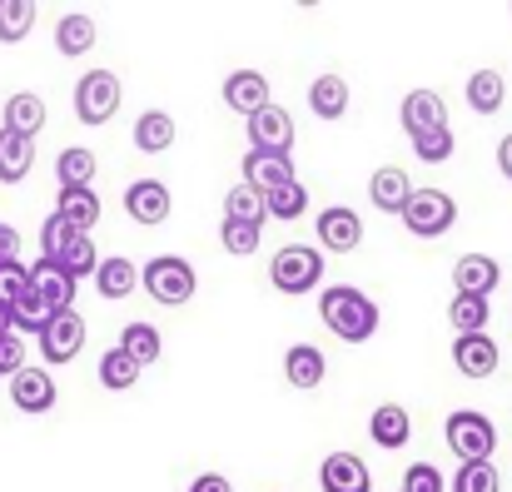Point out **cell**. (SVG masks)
<instances>
[{"mask_svg":"<svg viewBox=\"0 0 512 492\" xmlns=\"http://www.w3.org/2000/svg\"><path fill=\"white\" fill-rule=\"evenodd\" d=\"M443 438H448L453 458H463V463H493L498 428H493V418H488V413H478V408H458V413H448Z\"/></svg>","mask_w":512,"mask_h":492,"instance_id":"cell-2","label":"cell"},{"mask_svg":"<svg viewBox=\"0 0 512 492\" xmlns=\"http://www.w3.org/2000/svg\"><path fill=\"white\" fill-rule=\"evenodd\" d=\"M498 169H503V179H512V135L498 140Z\"/></svg>","mask_w":512,"mask_h":492,"instance_id":"cell-47","label":"cell"},{"mask_svg":"<svg viewBox=\"0 0 512 492\" xmlns=\"http://www.w3.org/2000/svg\"><path fill=\"white\" fill-rule=\"evenodd\" d=\"M95 169H100L95 150L75 145V150H60V160H55V179H60V189H90Z\"/></svg>","mask_w":512,"mask_h":492,"instance_id":"cell-29","label":"cell"},{"mask_svg":"<svg viewBox=\"0 0 512 492\" xmlns=\"http://www.w3.org/2000/svg\"><path fill=\"white\" fill-rule=\"evenodd\" d=\"M5 333H15V324H10V309L0 304V338H5Z\"/></svg>","mask_w":512,"mask_h":492,"instance_id":"cell-48","label":"cell"},{"mask_svg":"<svg viewBox=\"0 0 512 492\" xmlns=\"http://www.w3.org/2000/svg\"><path fill=\"white\" fill-rule=\"evenodd\" d=\"M448 492H498V468L493 463H463Z\"/></svg>","mask_w":512,"mask_h":492,"instance_id":"cell-41","label":"cell"},{"mask_svg":"<svg viewBox=\"0 0 512 492\" xmlns=\"http://www.w3.org/2000/svg\"><path fill=\"white\" fill-rule=\"evenodd\" d=\"M503 100H508L503 70H473V75H468V105H473L478 115H498Z\"/></svg>","mask_w":512,"mask_h":492,"instance_id":"cell-27","label":"cell"},{"mask_svg":"<svg viewBox=\"0 0 512 492\" xmlns=\"http://www.w3.org/2000/svg\"><path fill=\"white\" fill-rule=\"evenodd\" d=\"M140 363L130 358V353H120V348H110L105 358H100V383L110 388V393H125V388H135L140 383Z\"/></svg>","mask_w":512,"mask_h":492,"instance_id":"cell-34","label":"cell"},{"mask_svg":"<svg viewBox=\"0 0 512 492\" xmlns=\"http://www.w3.org/2000/svg\"><path fill=\"white\" fill-rule=\"evenodd\" d=\"M408 194H413V179H408L398 164L373 169V179H368V199H373V209H383V214H403Z\"/></svg>","mask_w":512,"mask_h":492,"instance_id":"cell-18","label":"cell"},{"mask_svg":"<svg viewBox=\"0 0 512 492\" xmlns=\"http://www.w3.org/2000/svg\"><path fill=\"white\" fill-rule=\"evenodd\" d=\"M368 433H373L378 448L398 453V448H408V438H413V418H408V408H398V403H378L373 418H368Z\"/></svg>","mask_w":512,"mask_h":492,"instance_id":"cell-19","label":"cell"},{"mask_svg":"<svg viewBox=\"0 0 512 492\" xmlns=\"http://www.w3.org/2000/svg\"><path fill=\"white\" fill-rule=\"evenodd\" d=\"M304 209H309V189H304V179H289V184H279V189L264 194V214H269V219H299Z\"/></svg>","mask_w":512,"mask_h":492,"instance_id":"cell-33","label":"cell"},{"mask_svg":"<svg viewBox=\"0 0 512 492\" xmlns=\"http://www.w3.org/2000/svg\"><path fill=\"white\" fill-rule=\"evenodd\" d=\"M140 284L150 289V299H160V304H189L194 299V289H199V279H194V269H189V259H179V254H160V259H150L145 269H140Z\"/></svg>","mask_w":512,"mask_h":492,"instance_id":"cell-6","label":"cell"},{"mask_svg":"<svg viewBox=\"0 0 512 492\" xmlns=\"http://www.w3.org/2000/svg\"><path fill=\"white\" fill-rule=\"evenodd\" d=\"M309 110L319 120H343L348 115V80L343 75H319L309 85Z\"/></svg>","mask_w":512,"mask_h":492,"instance_id":"cell-26","label":"cell"},{"mask_svg":"<svg viewBox=\"0 0 512 492\" xmlns=\"http://www.w3.org/2000/svg\"><path fill=\"white\" fill-rule=\"evenodd\" d=\"M498 363H503L498 338H488V333H458L453 338V368L463 378H493Z\"/></svg>","mask_w":512,"mask_h":492,"instance_id":"cell-8","label":"cell"},{"mask_svg":"<svg viewBox=\"0 0 512 492\" xmlns=\"http://www.w3.org/2000/svg\"><path fill=\"white\" fill-rule=\"evenodd\" d=\"M398 492H448V483H443V473H438L433 463H413V468L403 473V488Z\"/></svg>","mask_w":512,"mask_h":492,"instance_id":"cell-43","label":"cell"},{"mask_svg":"<svg viewBox=\"0 0 512 492\" xmlns=\"http://www.w3.org/2000/svg\"><path fill=\"white\" fill-rule=\"evenodd\" d=\"M30 299V269L15 259V264H0V304L5 309H15V304H25Z\"/></svg>","mask_w":512,"mask_h":492,"instance_id":"cell-39","label":"cell"},{"mask_svg":"<svg viewBox=\"0 0 512 492\" xmlns=\"http://www.w3.org/2000/svg\"><path fill=\"white\" fill-rule=\"evenodd\" d=\"M398 219H403L408 234H418V239H443V234L458 224V204H453V194H443V189H413Z\"/></svg>","mask_w":512,"mask_h":492,"instance_id":"cell-4","label":"cell"},{"mask_svg":"<svg viewBox=\"0 0 512 492\" xmlns=\"http://www.w3.org/2000/svg\"><path fill=\"white\" fill-rule=\"evenodd\" d=\"M55 219H65L75 234H90V229L100 224V194H95V189H60Z\"/></svg>","mask_w":512,"mask_h":492,"instance_id":"cell-21","label":"cell"},{"mask_svg":"<svg viewBox=\"0 0 512 492\" xmlns=\"http://www.w3.org/2000/svg\"><path fill=\"white\" fill-rule=\"evenodd\" d=\"M249 140H254L259 155H284L289 160V150H294V115L269 100L259 115H249Z\"/></svg>","mask_w":512,"mask_h":492,"instance_id":"cell-7","label":"cell"},{"mask_svg":"<svg viewBox=\"0 0 512 492\" xmlns=\"http://www.w3.org/2000/svg\"><path fill=\"white\" fill-rule=\"evenodd\" d=\"M170 209H174L170 184H160V179H135V184L125 189V214H130L135 224H145V229L165 224Z\"/></svg>","mask_w":512,"mask_h":492,"instance_id":"cell-10","label":"cell"},{"mask_svg":"<svg viewBox=\"0 0 512 492\" xmlns=\"http://www.w3.org/2000/svg\"><path fill=\"white\" fill-rule=\"evenodd\" d=\"M120 100H125L120 75L90 70V75H80V85H75V120H80V125H110V120L120 115Z\"/></svg>","mask_w":512,"mask_h":492,"instance_id":"cell-5","label":"cell"},{"mask_svg":"<svg viewBox=\"0 0 512 492\" xmlns=\"http://www.w3.org/2000/svg\"><path fill=\"white\" fill-rule=\"evenodd\" d=\"M15 259H20V229L0 224V264H15Z\"/></svg>","mask_w":512,"mask_h":492,"instance_id":"cell-45","label":"cell"},{"mask_svg":"<svg viewBox=\"0 0 512 492\" xmlns=\"http://www.w3.org/2000/svg\"><path fill=\"white\" fill-rule=\"evenodd\" d=\"M189 492H234L229 488V478H219V473H204V478H194Z\"/></svg>","mask_w":512,"mask_h":492,"instance_id":"cell-46","label":"cell"},{"mask_svg":"<svg viewBox=\"0 0 512 492\" xmlns=\"http://www.w3.org/2000/svg\"><path fill=\"white\" fill-rule=\"evenodd\" d=\"M55 378H50V368H20L15 378H10V403L20 408V413H30V418H40V413H50L55 408Z\"/></svg>","mask_w":512,"mask_h":492,"instance_id":"cell-9","label":"cell"},{"mask_svg":"<svg viewBox=\"0 0 512 492\" xmlns=\"http://www.w3.org/2000/svg\"><path fill=\"white\" fill-rule=\"evenodd\" d=\"M453 150H458L453 130H433V135H418V140H413V155H418L423 164H448L453 160Z\"/></svg>","mask_w":512,"mask_h":492,"instance_id":"cell-40","label":"cell"},{"mask_svg":"<svg viewBox=\"0 0 512 492\" xmlns=\"http://www.w3.org/2000/svg\"><path fill=\"white\" fill-rule=\"evenodd\" d=\"M224 219L264 224V219H269V214H264V194H259V189H249V184H234V189L224 194Z\"/></svg>","mask_w":512,"mask_h":492,"instance_id":"cell-35","label":"cell"},{"mask_svg":"<svg viewBox=\"0 0 512 492\" xmlns=\"http://www.w3.org/2000/svg\"><path fill=\"white\" fill-rule=\"evenodd\" d=\"M508 10H512V5H508Z\"/></svg>","mask_w":512,"mask_h":492,"instance_id":"cell-49","label":"cell"},{"mask_svg":"<svg viewBox=\"0 0 512 492\" xmlns=\"http://www.w3.org/2000/svg\"><path fill=\"white\" fill-rule=\"evenodd\" d=\"M448 324L458 328V333H488V299L458 294V299L448 304Z\"/></svg>","mask_w":512,"mask_h":492,"instance_id":"cell-37","label":"cell"},{"mask_svg":"<svg viewBox=\"0 0 512 492\" xmlns=\"http://www.w3.org/2000/svg\"><path fill=\"white\" fill-rule=\"evenodd\" d=\"M284 378H289L294 388H319V383L329 378V358H324L314 343H294V348L284 353Z\"/></svg>","mask_w":512,"mask_h":492,"instance_id":"cell-22","label":"cell"},{"mask_svg":"<svg viewBox=\"0 0 512 492\" xmlns=\"http://www.w3.org/2000/svg\"><path fill=\"white\" fill-rule=\"evenodd\" d=\"M55 264H60V269L80 284V279H95V269H100V249H95V239H90V234H75Z\"/></svg>","mask_w":512,"mask_h":492,"instance_id":"cell-32","label":"cell"},{"mask_svg":"<svg viewBox=\"0 0 512 492\" xmlns=\"http://www.w3.org/2000/svg\"><path fill=\"white\" fill-rule=\"evenodd\" d=\"M120 353H130L140 368H150L155 358H160V348H165V338H160V328L155 324H125V333H120V343H115Z\"/></svg>","mask_w":512,"mask_h":492,"instance_id":"cell-31","label":"cell"},{"mask_svg":"<svg viewBox=\"0 0 512 492\" xmlns=\"http://www.w3.org/2000/svg\"><path fill=\"white\" fill-rule=\"evenodd\" d=\"M289 179H294V164L284 160V155H259V150L244 155V184H249V189L269 194V189H279V184H289Z\"/></svg>","mask_w":512,"mask_h":492,"instance_id":"cell-24","label":"cell"},{"mask_svg":"<svg viewBox=\"0 0 512 492\" xmlns=\"http://www.w3.org/2000/svg\"><path fill=\"white\" fill-rule=\"evenodd\" d=\"M314 229H319V249H329V254H353L363 244V219L353 209H343V204H329L314 219Z\"/></svg>","mask_w":512,"mask_h":492,"instance_id":"cell-12","label":"cell"},{"mask_svg":"<svg viewBox=\"0 0 512 492\" xmlns=\"http://www.w3.org/2000/svg\"><path fill=\"white\" fill-rule=\"evenodd\" d=\"M498 279H503V269H498V259H488V254H463V259L453 264V289L468 294V299H488V294L498 289Z\"/></svg>","mask_w":512,"mask_h":492,"instance_id":"cell-15","label":"cell"},{"mask_svg":"<svg viewBox=\"0 0 512 492\" xmlns=\"http://www.w3.org/2000/svg\"><path fill=\"white\" fill-rule=\"evenodd\" d=\"M174 135H179V130H174V120L165 110H145V115L135 120V145H140L145 155H165L174 145Z\"/></svg>","mask_w":512,"mask_h":492,"instance_id":"cell-30","label":"cell"},{"mask_svg":"<svg viewBox=\"0 0 512 492\" xmlns=\"http://www.w3.org/2000/svg\"><path fill=\"white\" fill-rule=\"evenodd\" d=\"M403 130L418 140V135H433V130H448V105L438 100V90H413L403 100Z\"/></svg>","mask_w":512,"mask_h":492,"instance_id":"cell-17","label":"cell"},{"mask_svg":"<svg viewBox=\"0 0 512 492\" xmlns=\"http://www.w3.org/2000/svg\"><path fill=\"white\" fill-rule=\"evenodd\" d=\"M35 164V140H20L10 130H0V184H20Z\"/></svg>","mask_w":512,"mask_h":492,"instance_id":"cell-28","label":"cell"},{"mask_svg":"<svg viewBox=\"0 0 512 492\" xmlns=\"http://www.w3.org/2000/svg\"><path fill=\"white\" fill-rule=\"evenodd\" d=\"M319 319L343 343H368L378 333V304L363 289H353V284H329L319 294Z\"/></svg>","mask_w":512,"mask_h":492,"instance_id":"cell-1","label":"cell"},{"mask_svg":"<svg viewBox=\"0 0 512 492\" xmlns=\"http://www.w3.org/2000/svg\"><path fill=\"white\" fill-rule=\"evenodd\" d=\"M30 294L45 299L55 314L75 309V279H70L60 264H50V259H35V264H30Z\"/></svg>","mask_w":512,"mask_h":492,"instance_id":"cell-14","label":"cell"},{"mask_svg":"<svg viewBox=\"0 0 512 492\" xmlns=\"http://www.w3.org/2000/svg\"><path fill=\"white\" fill-rule=\"evenodd\" d=\"M135 284H140V269H135L130 259H120V254L100 259V269H95V289H100V299H130Z\"/></svg>","mask_w":512,"mask_h":492,"instance_id":"cell-25","label":"cell"},{"mask_svg":"<svg viewBox=\"0 0 512 492\" xmlns=\"http://www.w3.org/2000/svg\"><path fill=\"white\" fill-rule=\"evenodd\" d=\"M0 130H10V135H20V140H35V135L45 130V100L30 95V90L10 95V100H5V125H0Z\"/></svg>","mask_w":512,"mask_h":492,"instance_id":"cell-20","label":"cell"},{"mask_svg":"<svg viewBox=\"0 0 512 492\" xmlns=\"http://www.w3.org/2000/svg\"><path fill=\"white\" fill-rule=\"evenodd\" d=\"M70 239H75V229H70L65 219H55V214H50V219L40 224V259H50V264H55V259L65 254V244H70Z\"/></svg>","mask_w":512,"mask_h":492,"instance_id":"cell-42","label":"cell"},{"mask_svg":"<svg viewBox=\"0 0 512 492\" xmlns=\"http://www.w3.org/2000/svg\"><path fill=\"white\" fill-rule=\"evenodd\" d=\"M224 105L234 110V115H259L264 105H269V80L259 75V70H234L229 80H224Z\"/></svg>","mask_w":512,"mask_h":492,"instance_id":"cell-16","label":"cell"},{"mask_svg":"<svg viewBox=\"0 0 512 492\" xmlns=\"http://www.w3.org/2000/svg\"><path fill=\"white\" fill-rule=\"evenodd\" d=\"M319 488L324 492H373V473L358 453H329L319 468Z\"/></svg>","mask_w":512,"mask_h":492,"instance_id":"cell-13","label":"cell"},{"mask_svg":"<svg viewBox=\"0 0 512 492\" xmlns=\"http://www.w3.org/2000/svg\"><path fill=\"white\" fill-rule=\"evenodd\" d=\"M324 249H309V244H284L274 259H269V279L279 294H309L324 284Z\"/></svg>","mask_w":512,"mask_h":492,"instance_id":"cell-3","label":"cell"},{"mask_svg":"<svg viewBox=\"0 0 512 492\" xmlns=\"http://www.w3.org/2000/svg\"><path fill=\"white\" fill-rule=\"evenodd\" d=\"M80 348H85V319H80L75 309L55 314V319L45 324V333H40L45 363H70V358H80Z\"/></svg>","mask_w":512,"mask_h":492,"instance_id":"cell-11","label":"cell"},{"mask_svg":"<svg viewBox=\"0 0 512 492\" xmlns=\"http://www.w3.org/2000/svg\"><path fill=\"white\" fill-rule=\"evenodd\" d=\"M55 50L60 55H90L95 50V20L85 15V10H65L60 20H55Z\"/></svg>","mask_w":512,"mask_h":492,"instance_id":"cell-23","label":"cell"},{"mask_svg":"<svg viewBox=\"0 0 512 492\" xmlns=\"http://www.w3.org/2000/svg\"><path fill=\"white\" fill-rule=\"evenodd\" d=\"M30 30H35V5L30 0H0V40L20 45Z\"/></svg>","mask_w":512,"mask_h":492,"instance_id":"cell-36","label":"cell"},{"mask_svg":"<svg viewBox=\"0 0 512 492\" xmlns=\"http://www.w3.org/2000/svg\"><path fill=\"white\" fill-rule=\"evenodd\" d=\"M259 229H264V224H239V219H224V224H219V244H224L229 254L249 259V254H259Z\"/></svg>","mask_w":512,"mask_h":492,"instance_id":"cell-38","label":"cell"},{"mask_svg":"<svg viewBox=\"0 0 512 492\" xmlns=\"http://www.w3.org/2000/svg\"><path fill=\"white\" fill-rule=\"evenodd\" d=\"M20 368H25V343L15 333H5L0 338V378H15Z\"/></svg>","mask_w":512,"mask_h":492,"instance_id":"cell-44","label":"cell"}]
</instances>
